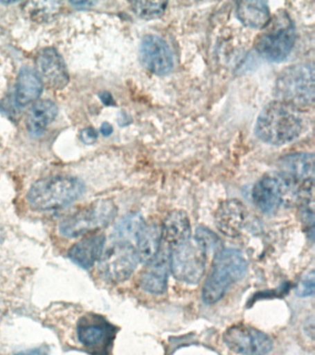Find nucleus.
Wrapping results in <instances>:
<instances>
[{
	"instance_id": "5701e85b",
	"label": "nucleus",
	"mask_w": 315,
	"mask_h": 355,
	"mask_svg": "<svg viewBox=\"0 0 315 355\" xmlns=\"http://www.w3.org/2000/svg\"><path fill=\"white\" fill-rule=\"evenodd\" d=\"M145 224V222L140 214H128L115 227L113 235L117 241L131 243L132 241L136 240L138 233Z\"/></svg>"
},
{
	"instance_id": "f8f14e48",
	"label": "nucleus",
	"mask_w": 315,
	"mask_h": 355,
	"mask_svg": "<svg viewBox=\"0 0 315 355\" xmlns=\"http://www.w3.org/2000/svg\"><path fill=\"white\" fill-rule=\"evenodd\" d=\"M140 58L149 71L156 75H165L172 71V51L167 42L156 35H147L140 46Z\"/></svg>"
},
{
	"instance_id": "20e7f679",
	"label": "nucleus",
	"mask_w": 315,
	"mask_h": 355,
	"mask_svg": "<svg viewBox=\"0 0 315 355\" xmlns=\"http://www.w3.org/2000/svg\"><path fill=\"white\" fill-rule=\"evenodd\" d=\"M296 40V30L292 19L286 11H278L267 26L257 36L256 51L262 58L279 62L291 52Z\"/></svg>"
},
{
	"instance_id": "6e6552de",
	"label": "nucleus",
	"mask_w": 315,
	"mask_h": 355,
	"mask_svg": "<svg viewBox=\"0 0 315 355\" xmlns=\"http://www.w3.org/2000/svg\"><path fill=\"white\" fill-rule=\"evenodd\" d=\"M206 254L195 239L174 247L170 252V271L174 277L186 284H197L206 271Z\"/></svg>"
},
{
	"instance_id": "bb28decb",
	"label": "nucleus",
	"mask_w": 315,
	"mask_h": 355,
	"mask_svg": "<svg viewBox=\"0 0 315 355\" xmlns=\"http://www.w3.org/2000/svg\"><path fill=\"white\" fill-rule=\"evenodd\" d=\"M315 276L314 271L312 270L303 277L297 288H296V294L298 297H308L314 293Z\"/></svg>"
},
{
	"instance_id": "9b49d317",
	"label": "nucleus",
	"mask_w": 315,
	"mask_h": 355,
	"mask_svg": "<svg viewBox=\"0 0 315 355\" xmlns=\"http://www.w3.org/2000/svg\"><path fill=\"white\" fill-rule=\"evenodd\" d=\"M226 347L240 355H267L273 349V340L265 333L249 324H237L224 332Z\"/></svg>"
},
{
	"instance_id": "39448f33",
	"label": "nucleus",
	"mask_w": 315,
	"mask_h": 355,
	"mask_svg": "<svg viewBox=\"0 0 315 355\" xmlns=\"http://www.w3.org/2000/svg\"><path fill=\"white\" fill-rule=\"evenodd\" d=\"M275 93L279 101L298 108L314 105V69L312 64H296L285 69L276 80Z\"/></svg>"
},
{
	"instance_id": "423d86ee",
	"label": "nucleus",
	"mask_w": 315,
	"mask_h": 355,
	"mask_svg": "<svg viewBox=\"0 0 315 355\" xmlns=\"http://www.w3.org/2000/svg\"><path fill=\"white\" fill-rule=\"evenodd\" d=\"M303 184H300L281 173L264 175L254 185V205L262 213H276L286 202L292 200H300Z\"/></svg>"
},
{
	"instance_id": "7ed1b4c3",
	"label": "nucleus",
	"mask_w": 315,
	"mask_h": 355,
	"mask_svg": "<svg viewBox=\"0 0 315 355\" xmlns=\"http://www.w3.org/2000/svg\"><path fill=\"white\" fill-rule=\"evenodd\" d=\"M84 191V183L77 178H46L33 184L27 194V200L35 209H57L76 201Z\"/></svg>"
},
{
	"instance_id": "c756f323",
	"label": "nucleus",
	"mask_w": 315,
	"mask_h": 355,
	"mask_svg": "<svg viewBox=\"0 0 315 355\" xmlns=\"http://www.w3.org/2000/svg\"><path fill=\"white\" fill-rule=\"evenodd\" d=\"M100 132L105 136H109L113 132V127L109 122H105L102 124Z\"/></svg>"
},
{
	"instance_id": "2eb2a0df",
	"label": "nucleus",
	"mask_w": 315,
	"mask_h": 355,
	"mask_svg": "<svg viewBox=\"0 0 315 355\" xmlns=\"http://www.w3.org/2000/svg\"><path fill=\"white\" fill-rule=\"evenodd\" d=\"M170 271V254L167 251H159L141 274V287L152 294L164 293L168 288Z\"/></svg>"
},
{
	"instance_id": "6ab92c4d",
	"label": "nucleus",
	"mask_w": 315,
	"mask_h": 355,
	"mask_svg": "<svg viewBox=\"0 0 315 355\" xmlns=\"http://www.w3.org/2000/svg\"><path fill=\"white\" fill-rule=\"evenodd\" d=\"M43 82L35 69L23 68L16 83V102L24 107L35 101L42 94Z\"/></svg>"
},
{
	"instance_id": "b1692460",
	"label": "nucleus",
	"mask_w": 315,
	"mask_h": 355,
	"mask_svg": "<svg viewBox=\"0 0 315 355\" xmlns=\"http://www.w3.org/2000/svg\"><path fill=\"white\" fill-rule=\"evenodd\" d=\"M27 13L35 21H46L59 12L60 3L29 2L26 6Z\"/></svg>"
},
{
	"instance_id": "4be33fe9",
	"label": "nucleus",
	"mask_w": 315,
	"mask_h": 355,
	"mask_svg": "<svg viewBox=\"0 0 315 355\" xmlns=\"http://www.w3.org/2000/svg\"><path fill=\"white\" fill-rule=\"evenodd\" d=\"M237 15L246 26L256 29H264L272 19L267 3L261 1L240 2Z\"/></svg>"
},
{
	"instance_id": "f03ea898",
	"label": "nucleus",
	"mask_w": 315,
	"mask_h": 355,
	"mask_svg": "<svg viewBox=\"0 0 315 355\" xmlns=\"http://www.w3.org/2000/svg\"><path fill=\"white\" fill-rule=\"evenodd\" d=\"M247 262L239 250L221 249L215 254L211 271L204 282L201 297L206 304H214L245 276Z\"/></svg>"
},
{
	"instance_id": "ddd939ff",
	"label": "nucleus",
	"mask_w": 315,
	"mask_h": 355,
	"mask_svg": "<svg viewBox=\"0 0 315 355\" xmlns=\"http://www.w3.org/2000/svg\"><path fill=\"white\" fill-rule=\"evenodd\" d=\"M37 74L48 87L62 90L69 83L68 69L56 49L46 47L41 50L35 60Z\"/></svg>"
},
{
	"instance_id": "f3484780",
	"label": "nucleus",
	"mask_w": 315,
	"mask_h": 355,
	"mask_svg": "<svg viewBox=\"0 0 315 355\" xmlns=\"http://www.w3.org/2000/svg\"><path fill=\"white\" fill-rule=\"evenodd\" d=\"M106 238L104 235H93L74 244L68 252V257L82 268H90L103 254Z\"/></svg>"
},
{
	"instance_id": "a211bd4d",
	"label": "nucleus",
	"mask_w": 315,
	"mask_h": 355,
	"mask_svg": "<svg viewBox=\"0 0 315 355\" xmlns=\"http://www.w3.org/2000/svg\"><path fill=\"white\" fill-rule=\"evenodd\" d=\"M282 173L294 182L303 183L314 182V157L309 153H296L281 160Z\"/></svg>"
},
{
	"instance_id": "0eeeda50",
	"label": "nucleus",
	"mask_w": 315,
	"mask_h": 355,
	"mask_svg": "<svg viewBox=\"0 0 315 355\" xmlns=\"http://www.w3.org/2000/svg\"><path fill=\"white\" fill-rule=\"evenodd\" d=\"M117 213V207L111 200H98L64 219L60 225V232L69 238L92 234L109 226Z\"/></svg>"
},
{
	"instance_id": "393cba45",
	"label": "nucleus",
	"mask_w": 315,
	"mask_h": 355,
	"mask_svg": "<svg viewBox=\"0 0 315 355\" xmlns=\"http://www.w3.org/2000/svg\"><path fill=\"white\" fill-rule=\"evenodd\" d=\"M167 8L165 2H134L132 10L143 19H154L161 16Z\"/></svg>"
},
{
	"instance_id": "7c9ffc66",
	"label": "nucleus",
	"mask_w": 315,
	"mask_h": 355,
	"mask_svg": "<svg viewBox=\"0 0 315 355\" xmlns=\"http://www.w3.org/2000/svg\"><path fill=\"white\" fill-rule=\"evenodd\" d=\"M100 98L106 105H111V103L113 102L112 96H110V94L107 93V92H103V93H101Z\"/></svg>"
},
{
	"instance_id": "412c9836",
	"label": "nucleus",
	"mask_w": 315,
	"mask_h": 355,
	"mask_svg": "<svg viewBox=\"0 0 315 355\" xmlns=\"http://www.w3.org/2000/svg\"><path fill=\"white\" fill-rule=\"evenodd\" d=\"M161 230L157 225L145 224L138 233L136 252L139 260L148 263L156 257L160 251Z\"/></svg>"
},
{
	"instance_id": "a878e982",
	"label": "nucleus",
	"mask_w": 315,
	"mask_h": 355,
	"mask_svg": "<svg viewBox=\"0 0 315 355\" xmlns=\"http://www.w3.org/2000/svg\"><path fill=\"white\" fill-rule=\"evenodd\" d=\"M195 240L201 244V246L203 247L206 252L211 251L218 252L221 250L220 239L217 237V234H215L214 232L206 227L201 226L198 227L197 230H196Z\"/></svg>"
},
{
	"instance_id": "f257e3e1",
	"label": "nucleus",
	"mask_w": 315,
	"mask_h": 355,
	"mask_svg": "<svg viewBox=\"0 0 315 355\" xmlns=\"http://www.w3.org/2000/svg\"><path fill=\"white\" fill-rule=\"evenodd\" d=\"M304 129L300 108L286 102L269 103L260 113L255 133L260 140L272 146H282L297 139Z\"/></svg>"
},
{
	"instance_id": "9d476101",
	"label": "nucleus",
	"mask_w": 315,
	"mask_h": 355,
	"mask_svg": "<svg viewBox=\"0 0 315 355\" xmlns=\"http://www.w3.org/2000/svg\"><path fill=\"white\" fill-rule=\"evenodd\" d=\"M115 336V327L93 313L82 316L77 324L80 343L93 355H109Z\"/></svg>"
},
{
	"instance_id": "cd10ccee",
	"label": "nucleus",
	"mask_w": 315,
	"mask_h": 355,
	"mask_svg": "<svg viewBox=\"0 0 315 355\" xmlns=\"http://www.w3.org/2000/svg\"><path fill=\"white\" fill-rule=\"evenodd\" d=\"M81 138L84 144H92L98 139V132H96L93 128H85L84 130H82Z\"/></svg>"
},
{
	"instance_id": "4468645a",
	"label": "nucleus",
	"mask_w": 315,
	"mask_h": 355,
	"mask_svg": "<svg viewBox=\"0 0 315 355\" xmlns=\"http://www.w3.org/2000/svg\"><path fill=\"white\" fill-rule=\"evenodd\" d=\"M247 215L243 202L237 199L226 200L221 202L215 212V226L226 237L236 238L245 226Z\"/></svg>"
},
{
	"instance_id": "aec40b11",
	"label": "nucleus",
	"mask_w": 315,
	"mask_h": 355,
	"mask_svg": "<svg viewBox=\"0 0 315 355\" xmlns=\"http://www.w3.org/2000/svg\"><path fill=\"white\" fill-rule=\"evenodd\" d=\"M57 114V107L51 100H42L35 103L27 116V129L30 135H42L48 125L54 121Z\"/></svg>"
},
{
	"instance_id": "c85d7f7f",
	"label": "nucleus",
	"mask_w": 315,
	"mask_h": 355,
	"mask_svg": "<svg viewBox=\"0 0 315 355\" xmlns=\"http://www.w3.org/2000/svg\"><path fill=\"white\" fill-rule=\"evenodd\" d=\"M48 349L43 348V347H40V348H35L32 349H27V351L21 352L20 354L16 355H48Z\"/></svg>"
},
{
	"instance_id": "dca6fc26",
	"label": "nucleus",
	"mask_w": 315,
	"mask_h": 355,
	"mask_svg": "<svg viewBox=\"0 0 315 355\" xmlns=\"http://www.w3.org/2000/svg\"><path fill=\"white\" fill-rule=\"evenodd\" d=\"M161 238L170 245L176 247L189 241L192 226L187 213L173 210L165 216L161 227Z\"/></svg>"
},
{
	"instance_id": "1a4fd4ad",
	"label": "nucleus",
	"mask_w": 315,
	"mask_h": 355,
	"mask_svg": "<svg viewBox=\"0 0 315 355\" xmlns=\"http://www.w3.org/2000/svg\"><path fill=\"white\" fill-rule=\"evenodd\" d=\"M139 261L132 243L117 241L99 259V273L107 282H123L134 273Z\"/></svg>"
}]
</instances>
